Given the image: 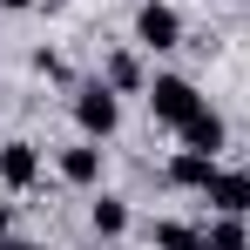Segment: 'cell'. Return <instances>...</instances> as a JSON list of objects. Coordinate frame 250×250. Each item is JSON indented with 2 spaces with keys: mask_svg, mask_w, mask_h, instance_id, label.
Listing matches in <instances>:
<instances>
[{
  "mask_svg": "<svg viewBox=\"0 0 250 250\" xmlns=\"http://www.w3.org/2000/svg\"><path fill=\"white\" fill-rule=\"evenodd\" d=\"M75 128H82L88 142H108V135L122 128V95L102 82V75L75 88Z\"/></svg>",
  "mask_w": 250,
  "mask_h": 250,
  "instance_id": "cell-1",
  "label": "cell"
},
{
  "mask_svg": "<svg viewBox=\"0 0 250 250\" xmlns=\"http://www.w3.org/2000/svg\"><path fill=\"white\" fill-rule=\"evenodd\" d=\"M196 108H203V95H196L189 75H156V82H149V115H156L163 128H183Z\"/></svg>",
  "mask_w": 250,
  "mask_h": 250,
  "instance_id": "cell-2",
  "label": "cell"
},
{
  "mask_svg": "<svg viewBox=\"0 0 250 250\" xmlns=\"http://www.w3.org/2000/svg\"><path fill=\"white\" fill-rule=\"evenodd\" d=\"M135 41L149 47V54L183 47V14H176L169 0H142V14H135Z\"/></svg>",
  "mask_w": 250,
  "mask_h": 250,
  "instance_id": "cell-3",
  "label": "cell"
},
{
  "mask_svg": "<svg viewBox=\"0 0 250 250\" xmlns=\"http://www.w3.org/2000/svg\"><path fill=\"white\" fill-rule=\"evenodd\" d=\"M203 203L216 209V216H250V176L244 169H216L203 189Z\"/></svg>",
  "mask_w": 250,
  "mask_h": 250,
  "instance_id": "cell-4",
  "label": "cell"
},
{
  "mask_svg": "<svg viewBox=\"0 0 250 250\" xmlns=\"http://www.w3.org/2000/svg\"><path fill=\"white\" fill-rule=\"evenodd\" d=\"M41 183V149L34 142H0V189H34Z\"/></svg>",
  "mask_w": 250,
  "mask_h": 250,
  "instance_id": "cell-5",
  "label": "cell"
},
{
  "mask_svg": "<svg viewBox=\"0 0 250 250\" xmlns=\"http://www.w3.org/2000/svg\"><path fill=\"white\" fill-rule=\"evenodd\" d=\"M102 163H108V156H102V142H75V149H61V183H75V189H95V183H102Z\"/></svg>",
  "mask_w": 250,
  "mask_h": 250,
  "instance_id": "cell-6",
  "label": "cell"
},
{
  "mask_svg": "<svg viewBox=\"0 0 250 250\" xmlns=\"http://www.w3.org/2000/svg\"><path fill=\"white\" fill-rule=\"evenodd\" d=\"M223 135H230V128H223V115H216L209 102H203L183 128H176V142H183V149H203V156H216V149H223Z\"/></svg>",
  "mask_w": 250,
  "mask_h": 250,
  "instance_id": "cell-7",
  "label": "cell"
},
{
  "mask_svg": "<svg viewBox=\"0 0 250 250\" xmlns=\"http://www.w3.org/2000/svg\"><path fill=\"white\" fill-rule=\"evenodd\" d=\"M209 176H216V156H203V149H176V156H169V183H176V189H196V196H203Z\"/></svg>",
  "mask_w": 250,
  "mask_h": 250,
  "instance_id": "cell-8",
  "label": "cell"
},
{
  "mask_svg": "<svg viewBox=\"0 0 250 250\" xmlns=\"http://www.w3.org/2000/svg\"><path fill=\"white\" fill-rule=\"evenodd\" d=\"M102 82L115 88V95H149V75H142V61H135L128 47H115V54L102 61Z\"/></svg>",
  "mask_w": 250,
  "mask_h": 250,
  "instance_id": "cell-9",
  "label": "cell"
},
{
  "mask_svg": "<svg viewBox=\"0 0 250 250\" xmlns=\"http://www.w3.org/2000/svg\"><path fill=\"white\" fill-rule=\"evenodd\" d=\"M88 230H95L102 244H115V237L128 230V203L122 196H95V203H88Z\"/></svg>",
  "mask_w": 250,
  "mask_h": 250,
  "instance_id": "cell-10",
  "label": "cell"
},
{
  "mask_svg": "<svg viewBox=\"0 0 250 250\" xmlns=\"http://www.w3.org/2000/svg\"><path fill=\"white\" fill-rule=\"evenodd\" d=\"M149 250H209V244H203V230H196V223L163 216V223H149Z\"/></svg>",
  "mask_w": 250,
  "mask_h": 250,
  "instance_id": "cell-11",
  "label": "cell"
},
{
  "mask_svg": "<svg viewBox=\"0 0 250 250\" xmlns=\"http://www.w3.org/2000/svg\"><path fill=\"white\" fill-rule=\"evenodd\" d=\"M203 244L209 250H250V223H244V216H209V223H203Z\"/></svg>",
  "mask_w": 250,
  "mask_h": 250,
  "instance_id": "cell-12",
  "label": "cell"
},
{
  "mask_svg": "<svg viewBox=\"0 0 250 250\" xmlns=\"http://www.w3.org/2000/svg\"><path fill=\"white\" fill-rule=\"evenodd\" d=\"M34 75H47V82H68V61H61V54H47V47H34Z\"/></svg>",
  "mask_w": 250,
  "mask_h": 250,
  "instance_id": "cell-13",
  "label": "cell"
},
{
  "mask_svg": "<svg viewBox=\"0 0 250 250\" xmlns=\"http://www.w3.org/2000/svg\"><path fill=\"white\" fill-rule=\"evenodd\" d=\"M0 250H47V244H34V237H0Z\"/></svg>",
  "mask_w": 250,
  "mask_h": 250,
  "instance_id": "cell-14",
  "label": "cell"
},
{
  "mask_svg": "<svg viewBox=\"0 0 250 250\" xmlns=\"http://www.w3.org/2000/svg\"><path fill=\"white\" fill-rule=\"evenodd\" d=\"M27 7H34V0H0V14H27Z\"/></svg>",
  "mask_w": 250,
  "mask_h": 250,
  "instance_id": "cell-15",
  "label": "cell"
},
{
  "mask_svg": "<svg viewBox=\"0 0 250 250\" xmlns=\"http://www.w3.org/2000/svg\"><path fill=\"white\" fill-rule=\"evenodd\" d=\"M7 216H14V209H7V203H0V237H7Z\"/></svg>",
  "mask_w": 250,
  "mask_h": 250,
  "instance_id": "cell-16",
  "label": "cell"
}]
</instances>
